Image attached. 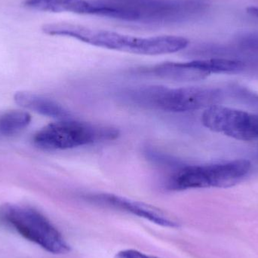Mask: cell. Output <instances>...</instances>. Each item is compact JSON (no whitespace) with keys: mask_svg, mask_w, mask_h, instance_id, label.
Masks as SVG:
<instances>
[{"mask_svg":"<svg viewBox=\"0 0 258 258\" xmlns=\"http://www.w3.org/2000/svg\"><path fill=\"white\" fill-rule=\"evenodd\" d=\"M42 31L51 36L74 38L107 49L144 55L171 54L184 49L189 45V41L181 36L138 37L65 23L46 24L42 27Z\"/></svg>","mask_w":258,"mask_h":258,"instance_id":"6da1fadb","label":"cell"},{"mask_svg":"<svg viewBox=\"0 0 258 258\" xmlns=\"http://www.w3.org/2000/svg\"><path fill=\"white\" fill-rule=\"evenodd\" d=\"M104 16L133 22L170 24L203 15L208 5L200 0H95Z\"/></svg>","mask_w":258,"mask_h":258,"instance_id":"7a4b0ae2","label":"cell"},{"mask_svg":"<svg viewBox=\"0 0 258 258\" xmlns=\"http://www.w3.org/2000/svg\"><path fill=\"white\" fill-rule=\"evenodd\" d=\"M124 98L139 107L171 113H185L219 105L226 98L219 88H172L147 86L124 92Z\"/></svg>","mask_w":258,"mask_h":258,"instance_id":"3957f363","label":"cell"},{"mask_svg":"<svg viewBox=\"0 0 258 258\" xmlns=\"http://www.w3.org/2000/svg\"><path fill=\"white\" fill-rule=\"evenodd\" d=\"M0 221L48 252L63 254L71 251L61 233L36 209L8 203L0 207Z\"/></svg>","mask_w":258,"mask_h":258,"instance_id":"277c9868","label":"cell"},{"mask_svg":"<svg viewBox=\"0 0 258 258\" xmlns=\"http://www.w3.org/2000/svg\"><path fill=\"white\" fill-rule=\"evenodd\" d=\"M117 129L87 122L61 119L46 125L35 134L33 143L45 150H65L112 141L119 136Z\"/></svg>","mask_w":258,"mask_h":258,"instance_id":"5b68a950","label":"cell"},{"mask_svg":"<svg viewBox=\"0 0 258 258\" xmlns=\"http://www.w3.org/2000/svg\"><path fill=\"white\" fill-rule=\"evenodd\" d=\"M251 168L246 159H237L206 165H186L179 168L168 182L171 190L200 188H227L246 177Z\"/></svg>","mask_w":258,"mask_h":258,"instance_id":"8992f818","label":"cell"},{"mask_svg":"<svg viewBox=\"0 0 258 258\" xmlns=\"http://www.w3.org/2000/svg\"><path fill=\"white\" fill-rule=\"evenodd\" d=\"M202 122L206 128L234 139L258 141V115L224 106L206 109Z\"/></svg>","mask_w":258,"mask_h":258,"instance_id":"52a82bcc","label":"cell"},{"mask_svg":"<svg viewBox=\"0 0 258 258\" xmlns=\"http://www.w3.org/2000/svg\"><path fill=\"white\" fill-rule=\"evenodd\" d=\"M86 200L98 206H105L144 218L153 224L168 228H178L180 223L163 211L142 202L135 201L110 194H91Z\"/></svg>","mask_w":258,"mask_h":258,"instance_id":"ba28073f","label":"cell"},{"mask_svg":"<svg viewBox=\"0 0 258 258\" xmlns=\"http://www.w3.org/2000/svg\"><path fill=\"white\" fill-rule=\"evenodd\" d=\"M155 77L175 82H195L204 80L214 74L210 59L192 61L166 62L149 69Z\"/></svg>","mask_w":258,"mask_h":258,"instance_id":"9c48e42d","label":"cell"},{"mask_svg":"<svg viewBox=\"0 0 258 258\" xmlns=\"http://www.w3.org/2000/svg\"><path fill=\"white\" fill-rule=\"evenodd\" d=\"M14 100L20 107L39 114L54 118L58 120L71 119V113L63 106L49 98L33 92L25 91L16 92Z\"/></svg>","mask_w":258,"mask_h":258,"instance_id":"30bf717a","label":"cell"},{"mask_svg":"<svg viewBox=\"0 0 258 258\" xmlns=\"http://www.w3.org/2000/svg\"><path fill=\"white\" fill-rule=\"evenodd\" d=\"M23 6L42 12L101 15L100 8L93 2L87 0H24Z\"/></svg>","mask_w":258,"mask_h":258,"instance_id":"8fae6325","label":"cell"},{"mask_svg":"<svg viewBox=\"0 0 258 258\" xmlns=\"http://www.w3.org/2000/svg\"><path fill=\"white\" fill-rule=\"evenodd\" d=\"M31 122V116L23 110H12L0 115V139L11 138L24 130Z\"/></svg>","mask_w":258,"mask_h":258,"instance_id":"7c38bea8","label":"cell"},{"mask_svg":"<svg viewBox=\"0 0 258 258\" xmlns=\"http://www.w3.org/2000/svg\"><path fill=\"white\" fill-rule=\"evenodd\" d=\"M224 90L226 98H230L258 112V94L253 92L248 88L236 84L229 86Z\"/></svg>","mask_w":258,"mask_h":258,"instance_id":"4fadbf2b","label":"cell"},{"mask_svg":"<svg viewBox=\"0 0 258 258\" xmlns=\"http://www.w3.org/2000/svg\"><path fill=\"white\" fill-rule=\"evenodd\" d=\"M237 42L239 46L243 49L258 51V32L242 34L239 36Z\"/></svg>","mask_w":258,"mask_h":258,"instance_id":"5bb4252c","label":"cell"},{"mask_svg":"<svg viewBox=\"0 0 258 258\" xmlns=\"http://www.w3.org/2000/svg\"><path fill=\"white\" fill-rule=\"evenodd\" d=\"M115 258H160L154 256L147 255L137 250L127 249L119 251Z\"/></svg>","mask_w":258,"mask_h":258,"instance_id":"9a60e30c","label":"cell"},{"mask_svg":"<svg viewBox=\"0 0 258 258\" xmlns=\"http://www.w3.org/2000/svg\"><path fill=\"white\" fill-rule=\"evenodd\" d=\"M247 12L252 16L257 17L258 18V7H251L247 9Z\"/></svg>","mask_w":258,"mask_h":258,"instance_id":"2e32d148","label":"cell"}]
</instances>
